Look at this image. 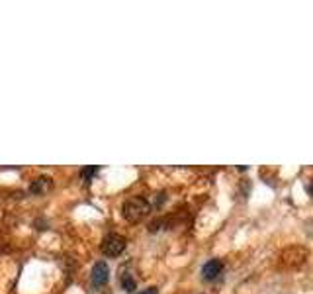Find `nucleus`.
I'll return each instance as SVG.
<instances>
[{
  "instance_id": "f03ea898",
  "label": "nucleus",
  "mask_w": 313,
  "mask_h": 294,
  "mask_svg": "<svg viewBox=\"0 0 313 294\" xmlns=\"http://www.w3.org/2000/svg\"><path fill=\"white\" fill-rule=\"evenodd\" d=\"M102 253L106 255V257H118V255H122L125 249V239L122 235H118V233H110V235H106L104 239H102Z\"/></svg>"
},
{
  "instance_id": "0eeeda50",
  "label": "nucleus",
  "mask_w": 313,
  "mask_h": 294,
  "mask_svg": "<svg viewBox=\"0 0 313 294\" xmlns=\"http://www.w3.org/2000/svg\"><path fill=\"white\" fill-rule=\"evenodd\" d=\"M96 171H98V167H88V169H84V171H82V177H84V181H86V183L90 181V177H92Z\"/></svg>"
},
{
  "instance_id": "39448f33",
  "label": "nucleus",
  "mask_w": 313,
  "mask_h": 294,
  "mask_svg": "<svg viewBox=\"0 0 313 294\" xmlns=\"http://www.w3.org/2000/svg\"><path fill=\"white\" fill-rule=\"evenodd\" d=\"M51 187H53V181L49 177H39L30 185V193L31 195H45L47 191H51Z\"/></svg>"
},
{
  "instance_id": "20e7f679",
  "label": "nucleus",
  "mask_w": 313,
  "mask_h": 294,
  "mask_svg": "<svg viewBox=\"0 0 313 294\" xmlns=\"http://www.w3.org/2000/svg\"><path fill=\"white\" fill-rule=\"evenodd\" d=\"M221 269H223V263L219 261V259H210V261L202 267V277H204L206 281H214V279L219 277Z\"/></svg>"
},
{
  "instance_id": "6e6552de",
  "label": "nucleus",
  "mask_w": 313,
  "mask_h": 294,
  "mask_svg": "<svg viewBox=\"0 0 313 294\" xmlns=\"http://www.w3.org/2000/svg\"><path fill=\"white\" fill-rule=\"evenodd\" d=\"M139 294H156V289H147V291H141Z\"/></svg>"
},
{
  "instance_id": "f257e3e1",
  "label": "nucleus",
  "mask_w": 313,
  "mask_h": 294,
  "mask_svg": "<svg viewBox=\"0 0 313 294\" xmlns=\"http://www.w3.org/2000/svg\"><path fill=\"white\" fill-rule=\"evenodd\" d=\"M149 212H151V204H149L145 198H141V196H131V198H127L124 202V206H122L124 218L127 222H131V224L141 222Z\"/></svg>"
},
{
  "instance_id": "423d86ee",
  "label": "nucleus",
  "mask_w": 313,
  "mask_h": 294,
  "mask_svg": "<svg viewBox=\"0 0 313 294\" xmlns=\"http://www.w3.org/2000/svg\"><path fill=\"white\" fill-rule=\"evenodd\" d=\"M122 287H124L127 293H133V291H135V281H133V277H131L129 273H124V275H122Z\"/></svg>"
},
{
  "instance_id": "7ed1b4c3",
  "label": "nucleus",
  "mask_w": 313,
  "mask_h": 294,
  "mask_svg": "<svg viewBox=\"0 0 313 294\" xmlns=\"http://www.w3.org/2000/svg\"><path fill=\"white\" fill-rule=\"evenodd\" d=\"M110 279V269L104 261L96 263L92 269V285L94 287H104Z\"/></svg>"
}]
</instances>
